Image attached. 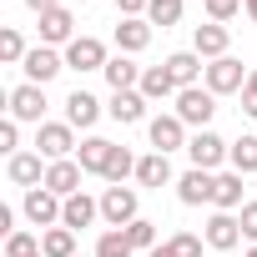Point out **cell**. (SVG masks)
<instances>
[{
    "mask_svg": "<svg viewBox=\"0 0 257 257\" xmlns=\"http://www.w3.org/2000/svg\"><path fill=\"white\" fill-rule=\"evenodd\" d=\"M96 116H101V101L76 86V91L66 96V126H81V132H86V126H96Z\"/></svg>",
    "mask_w": 257,
    "mask_h": 257,
    "instance_id": "18",
    "label": "cell"
},
{
    "mask_svg": "<svg viewBox=\"0 0 257 257\" xmlns=\"http://www.w3.org/2000/svg\"><path fill=\"white\" fill-rule=\"evenodd\" d=\"M76 126H66V121H46L41 132H36V152L46 157V162H66L71 152H76Z\"/></svg>",
    "mask_w": 257,
    "mask_h": 257,
    "instance_id": "4",
    "label": "cell"
},
{
    "mask_svg": "<svg viewBox=\"0 0 257 257\" xmlns=\"http://www.w3.org/2000/svg\"><path fill=\"white\" fill-rule=\"evenodd\" d=\"M26 81L31 86H46V81H56L61 71H66V56H56V46H36L31 56H26Z\"/></svg>",
    "mask_w": 257,
    "mask_h": 257,
    "instance_id": "8",
    "label": "cell"
},
{
    "mask_svg": "<svg viewBox=\"0 0 257 257\" xmlns=\"http://www.w3.org/2000/svg\"><path fill=\"white\" fill-rule=\"evenodd\" d=\"M111 147H116V142H106V137H86V142L76 147V162H81V172H86V177H106Z\"/></svg>",
    "mask_w": 257,
    "mask_h": 257,
    "instance_id": "16",
    "label": "cell"
},
{
    "mask_svg": "<svg viewBox=\"0 0 257 257\" xmlns=\"http://www.w3.org/2000/svg\"><path fill=\"white\" fill-rule=\"evenodd\" d=\"M182 11H187V0H152V11H147V21L167 31V26H177V21H182Z\"/></svg>",
    "mask_w": 257,
    "mask_h": 257,
    "instance_id": "31",
    "label": "cell"
},
{
    "mask_svg": "<svg viewBox=\"0 0 257 257\" xmlns=\"http://www.w3.org/2000/svg\"><path fill=\"white\" fill-rule=\"evenodd\" d=\"M227 26H217V21H207V26H197V36H192V51L197 56H207V61H222L227 56Z\"/></svg>",
    "mask_w": 257,
    "mask_h": 257,
    "instance_id": "19",
    "label": "cell"
},
{
    "mask_svg": "<svg viewBox=\"0 0 257 257\" xmlns=\"http://www.w3.org/2000/svg\"><path fill=\"white\" fill-rule=\"evenodd\" d=\"M137 91H142L147 101H167V96H177L182 86L172 81V71H167V66H147V71H142V86H137Z\"/></svg>",
    "mask_w": 257,
    "mask_h": 257,
    "instance_id": "24",
    "label": "cell"
},
{
    "mask_svg": "<svg viewBox=\"0 0 257 257\" xmlns=\"http://www.w3.org/2000/svg\"><path fill=\"white\" fill-rule=\"evenodd\" d=\"M227 257H232V252H227Z\"/></svg>",
    "mask_w": 257,
    "mask_h": 257,
    "instance_id": "46",
    "label": "cell"
},
{
    "mask_svg": "<svg viewBox=\"0 0 257 257\" xmlns=\"http://www.w3.org/2000/svg\"><path fill=\"white\" fill-rule=\"evenodd\" d=\"M6 257H41V237H31V232H11V237H6Z\"/></svg>",
    "mask_w": 257,
    "mask_h": 257,
    "instance_id": "34",
    "label": "cell"
},
{
    "mask_svg": "<svg viewBox=\"0 0 257 257\" xmlns=\"http://www.w3.org/2000/svg\"><path fill=\"white\" fill-rule=\"evenodd\" d=\"M71 41H76V16L66 6L46 11L41 16V46H71Z\"/></svg>",
    "mask_w": 257,
    "mask_h": 257,
    "instance_id": "13",
    "label": "cell"
},
{
    "mask_svg": "<svg viewBox=\"0 0 257 257\" xmlns=\"http://www.w3.org/2000/svg\"><path fill=\"white\" fill-rule=\"evenodd\" d=\"M232 147L217 137V132H197L192 142H187V157H192V167H202V172H212V167H222V157H227Z\"/></svg>",
    "mask_w": 257,
    "mask_h": 257,
    "instance_id": "11",
    "label": "cell"
},
{
    "mask_svg": "<svg viewBox=\"0 0 257 257\" xmlns=\"http://www.w3.org/2000/svg\"><path fill=\"white\" fill-rule=\"evenodd\" d=\"M101 76L111 81V91H137V86H142V66H137L132 56H111Z\"/></svg>",
    "mask_w": 257,
    "mask_h": 257,
    "instance_id": "23",
    "label": "cell"
},
{
    "mask_svg": "<svg viewBox=\"0 0 257 257\" xmlns=\"http://www.w3.org/2000/svg\"><path fill=\"white\" fill-rule=\"evenodd\" d=\"M101 217L111 227H132L137 222V192L132 187H106L101 192Z\"/></svg>",
    "mask_w": 257,
    "mask_h": 257,
    "instance_id": "7",
    "label": "cell"
},
{
    "mask_svg": "<svg viewBox=\"0 0 257 257\" xmlns=\"http://www.w3.org/2000/svg\"><path fill=\"white\" fill-rule=\"evenodd\" d=\"M242 111L257 121V71H252V76H247V86H242Z\"/></svg>",
    "mask_w": 257,
    "mask_h": 257,
    "instance_id": "39",
    "label": "cell"
},
{
    "mask_svg": "<svg viewBox=\"0 0 257 257\" xmlns=\"http://www.w3.org/2000/svg\"><path fill=\"white\" fill-rule=\"evenodd\" d=\"M91 257H132V242H126L121 227H111V232H101V242H96Z\"/></svg>",
    "mask_w": 257,
    "mask_h": 257,
    "instance_id": "33",
    "label": "cell"
},
{
    "mask_svg": "<svg viewBox=\"0 0 257 257\" xmlns=\"http://www.w3.org/2000/svg\"><path fill=\"white\" fill-rule=\"evenodd\" d=\"M237 11H242V0H207V16H212L217 26H222V21H232Z\"/></svg>",
    "mask_w": 257,
    "mask_h": 257,
    "instance_id": "37",
    "label": "cell"
},
{
    "mask_svg": "<svg viewBox=\"0 0 257 257\" xmlns=\"http://www.w3.org/2000/svg\"><path fill=\"white\" fill-rule=\"evenodd\" d=\"M137 162H142V157H132L126 147H111V162H106V182H111V187H121L126 177H137Z\"/></svg>",
    "mask_w": 257,
    "mask_h": 257,
    "instance_id": "28",
    "label": "cell"
},
{
    "mask_svg": "<svg viewBox=\"0 0 257 257\" xmlns=\"http://www.w3.org/2000/svg\"><path fill=\"white\" fill-rule=\"evenodd\" d=\"M137 182H142V187H167V182H172V162H167L162 152L142 157V162H137Z\"/></svg>",
    "mask_w": 257,
    "mask_h": 257,
    "instance_id": "26",
    "label": "cell"
},
{
    "mask_svg": "<svg viewBox=\"0 0 257 257\" xmlns=\"http://www.w3.org/2000/svg\"><path fill=\"white\" fill-rule=\"evenodd\" d=\"M6 101H11V116H16V121L46 126V121H41V116H46V86H31V81H26V86H16Z\"/></svg>",
    "mask_w": 257,
    "mask_h": 257,
    "instance_id": "9",
    "label": "cell"
},
{
    "mask_svg": "<svg viewBox=\"0 0 257 257\" xmlns=\"http://www.w3.org/2000/svg\"><path fill=\"white\" fill-rule=\"evenodd\" d=\"M111 121H121V126H137V121H147V96L142 91H111Z\"/></svg>",
    "mask_w": 257,
    "mask_h": 257,
    "instance_id": "17",
    "label": "cell"
},
{
    "mask_svg": "<svg viewBox=\"0 0 257 257\" xmlns=\"http://www.w3.org/2000/svg\"><path fill=\"white\" fill-rule=\"evenodd\" d=\"M212 207H217V212H242V207H247V202H242V172H222V177H217Z\"/></svg>",
    "mask_w": 257,
    "mask_h": 257,
    "instance_id": "25",
    "label": "cell"
},
{
    "mask_svg": "<svg viewBox=\"0 0 257 257\" xmlns=\"http://www.w3.org/2000/svg\"><path fill=\"white\" fill-rule=\"evenodd\" d=\"M167 71H172V81L187 91V86H197L202 76H207V66H202V56L197 51H177V56H167Z\"/></svg>",
    "mask_w": 257,
    "mask_h": 257,
    "instance_id": "20",
    "label": "cell"
},
{
    "mask_svg": "<svg viewBox=\"0 0 257 257\" xmlns=\"http://www.w3.org/2000/svg\"><path fill=\"white\" fill-rule=\"evenodd\" d=\"M147 257H172V252H167V242H162V247H152V252H147Z\"/></svg>",
    "mask_w": 257,
    "mask_h": 257,
    "instance_id": "43",
    "label": "cell"
},
{
    "mask_svg": "<svg viewBox=\"0 0 257 257\" xmlns=\"http://www.w3.org/2000/svg\"><path fill=\"white\" fill-rule=\"evenodd\" d=\"M177 116L187 126H197V132H207V121L217 116V96L207 86H187V91H177Z\"/></svg>",
    "mask_w": 257,
    "mask_h": 257,
    "instance_id": "1",
    "label": "cell"
},
{
    "mask_svg": "<svg viewBox=\"0 0 257 257\" xmlns=\"http://www.w3.org/2000/svg\"><path fill=\"white\" fill-rule=\"evenodd\" d=\"M247 76H252V71H242V61H237V56L207 61V91H212V96H232V91H242V86H247Z\"/></svg>",
    "mask_w": 257,
    "mask_h": 257,
    "instance_id": "2",
    "label": "cell"
},
{
    "mask_svg": "<svg viewBox=\"0 0 257 257\" xmlns=\"http://www.w3.org/2000/svg\"><path fill=\"white\" fill-rule=\"evenodd\" d=\"M116 6H121V16H126V21H142V16L152 11V0H116Z\"/></svg>",
    "mask_w": 257,
    "mask_h": 257,
    "instance_id": "40",
    "label": "cell"
},
{
    "mask_svg": "<svg viewBox=\"0 0 257 257\" xmlns=\"http://www.w3.org/2000/svg\"><path fill=\"white\" fill-rule=\"evenodd\" d=\"M147 137H152V147H157L162 157L177 152V147L187 152V142H192V137H187V121H182L177 111H172V116H152V121H147Z\"/></svg>",
    "mask_w": 257,
    "mask_h": 257,
    "instance_id": "3",
    "label": "cell"
},
{
    "mask_svg": "<svg viewBox=\"0 0 257 257\" xmlns=\"http://www.w3.org/2000/svg\"><path fill=\"white\" fill-rule=\"evenodd\" d=\"M76 257H81V252H76Z\"/></svg>",
    "mask_w": 257,
    "mask_h": 257,
    "instance_id": "45",
    "label": "cell"
},
{
    "mask_svg": "<svg viewBox=\"0 0 257 257\" xmlns=\"http://www.w3.org/2000/svg\"><path fill=\"white\" fill-rule=\"evenodd\" d=\"M237 222H242V237H247V242L257 247V202H247V207L237 212Z\"/></svg>",
    "mask_w": 257,
    "mask_h": 257,
    "instance_id": "38",
    "label": "cell"
},
{
    "mask_svg": "<svg viewBox=\"0 0 257 257\" xmlns=\"http://www.w3.org/2000/svg\"><path fill=\"white\" fill-rule=\"evenodd\" d=\"M167 252H172V257H202V237L177 232V237H167Z\"/></svg>",
    "mask_w": 257,
    "mask_h": 257,
    "instance_id": "35",
    "label": "cell"
},
{
    "mask_svg": "<svg viewBox=\"0 0 257 257\" xmlns=\"http://www.w3.org/2000/svg\"><path fill=\"white\" fill-rule=\"evenodd\" d=\"M96 217H101V202H91L86 192H76V197H66V212H61V227L81 232V227H91Z\"/></svg>",
    "mask_w": 257,
    "mask_h": 257,
    "instance_id": "21",
    "label": "cell"
},
{
    "mask_svg": "<svg viewBox=\"0 0 257 257\" xmlns=\"http://www.w3.org/2000/svg\"><path fill=\"white\" fill-rule=\"evenodd\" d=\"M16 147H21V121L6 116V121H0V152H11V157H16Z\"/></svg>",
    "mask_w": 257,
    "mask_h": 257,
    "instance_id": "36",
    "label": "cell"
},
{
    "mask_svg": "<svg viewBox=\"0 0 257 257\" xmlns=\"http://www.w3.org/2000/svg\"><path fill=\"white\" fill-rule=\"evenodd\" d=\"M177 197H182V207H202V202H212V197H217V177H212V172H202V167H192V172H182Z\"/></svg>",
    "mask_w": 257,
    "mask_h": 257,
    "instance_id": "12",
    "label": "cell"
},
{
    "mask_svg": "<svg viewBox=\"0 0 257 257\" xmlns=\"http://www.w3.org/2000/svg\"><path fill=\"white\" fill-rule=\"evenodd\" d=\"M6 177L16 182V187H46V167H41V152H16L11 162H6Z\"/></svg>",
    "mask_w": 257,
    "mask_h": 257,
    "instance_id": "14",
    "label": "cell"
},
{
    "mask_svg": "<svg viewBox=\"0 0 257 257\" xmlns=\"http://www.w3.org/2000/svg\"><path fill=\"white\" fill-rule=\"evenodd\" d=\"M26 56H31V51H26L21 31H11V26H6V31H0V61H6V66H26Z\"/></svg>",
    "mask_w": 257,
    "mask_h": 257,
    "instance_id": "32",
    "label": "cell"
},
{
    "mask_svg": "<svg viewBox=\"0 0 257 257\" xmlns=\"http://www.w3.org/2000/svg\"><path fill=\"white\" fill-rule=\"evenodd\" d=\"M106 46L96 41V36H76L71 46H66V71H106Z\"/></svg>",
    "mask_w": 257,
    "mask_h": 257,
    "instance_id": "5",
    "label": "cell"
},
{
    "mask_svg": "<svg viewBox=\"0 0 257 257\" xmlns=\"http://www.w3.org/2000/svg\"><path fill=\"white\" fill-rule=\"evenodd\" d=\"M41 257H76V232L71 227H46L41 232Z\"/></svg>",
    "mask_w": 257,
    "mask_h": 257,
    "instance_id": "27",
    "label": "cell"
},
{
    "mask_svg": "<svg viewBox=\"0 0 257 257\" xmlns=\"http://www.w3.org/2000/svg\"><path fill=\"white\" fill-rule=\"evenodd\" d=\"M247 257H257V247H252V252H247Z\"/></svg>",
    "mask_w": 257,
    "mask_h": 257,
    "instance_id": "44",
    "label": "cell"
},
{
    "mask_svg": "<svg viewBox=\"0 0 257 257\" xmlns=\"http://www.w3.org/2000/svg\"><path fill=\"white\" fill-rule=\"evenodd\" d=\"M227 157H232V172H242V177H252V172H257V137H237Z\"/></svg>",
    "mask_w": 257,
    "mask_h": 257,
    "instance_id": "29",
    "label": "cell"
},
{
    "mask_svg": "<svg viewBox=\"0 0 257 257\" xmlns=\"http://www.w3.org/2000/svg\"><path fill=\"white\" fill-rule=\"evenodd\" d=\"M202 242H207V247H217V252L227 257V252L242 242V222H237L232 212H212V217H207V232H202Z\"/></svg>",
    "mask_w": 257,
    "mask_h": 257,
    "instance_id": "10",
    "label": "cell"
},
{
    "mask_svg": "<svg viewBox=\"0 0 257 257\" xmlns=\"http://www.w3.org/2000/svg\"><path fill=\"white\" fill-rule=\"evenodd\" d=\"M242 11L252 16V26H257V0H242Z\"/></svg>",
    "mask_w": 257,
    "mask_h": 257,
    "instance_id": "42",
    "label": "cell"
},
{
    "mask_svg": "<svg viewBox=\"0 0 257 257\" xmlns=\"http://www.w3.org/2000/svg\"><path fill=\"white\" fill-rule=\"evenodd\" d=\"M121 232H126V242H132V252H137V247H142V252L162 247V242H157V222H147V217H137L132 227H121Z\"/></svg>",
    "mask_w": 257,
    "mask_h": 257,
    "instance_id": "30",
    "label": "cell"
},
{
    "mask_svg": "<svg viewBox=\"0 0 257 257\" xmlns=\"http://www.w3.org/2000/svg\"><path fill=\"white\" fill-rule=\"evenodd\" d=\"M116 46H121V56L147 51V46H152V21H126V16H121V26H116Z\"/></svg>",
    "mask_w": 257,
    "mask_h": 257,
    "instance_id": "22",
    "label": "cell"
},
{
    "mask_svg": "<svg viewBox=\"0 0 257 257\" xmlns=\"http://www.w3.org/2000/svg\"><path fill=\"white\" fill-rule=\"evenodd\" d=\"M21 207H26V217H31L36 227H61V212H66V202H61L56 192H46V187H31Z\"/></svg>",
    "mask_w": 257,
    "mask_h": 257,
    "instance_id": "6",
    "label": "cell"
},
{
    "mask_svg": "<svg viewBox=\"0 0 257 257\" xmlns=\"http://www.w3.org/2000/svg\"><path fill=\"white\" fill-rule=\"evenodd\" d=\"M26 6H31L36 16H46V11H56V6H61V0H26Z\"/></svg>",
    "mask_w": 257,
    "mask_h": 257,
    "instance_id": "41",
    "label": "cell"
},
{
    "mask_svg": "<svg viewBox=\"0 0 257 257\" xmlns=\"http://www.w3.org/2000/svg\"><path fill=\"white\" fill-rule=\"evenodd\" d=\"M81 177H86L81 162H71V157H66V162H51V167H46V192H56V197L66 202V197L81 192Z\"/></svg>",
    "mask_w": 257,
    "mask_h": 257,
    "instance_id": "15",
    "label": "cell"
}]
</instances>
